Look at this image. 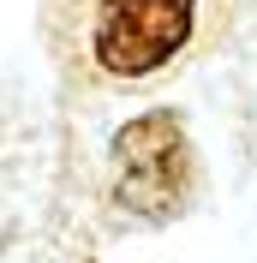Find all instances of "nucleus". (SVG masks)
Instances as JSON below:
<instances>
[{"mask_svg": "<svg viewBox=\"0 0 257 263\" xmlns=\"http://www.w3.org/2000/svg\"><path fill=\"white\" fill-rule=\"evenodd\" d=\"M245 0H42V42L72 96L174 78L233 30Z\"/></svg>", "mask_w": 257, "mask_h": 263, "instance_id": "obj_1", "label": "nucleus"}, {"mask_svg": "<svg viewBox=\"0 0 257 263\" xmlns=\"http://www.w3.org/2000/svg\"><path fill=\"white\" fill-rule=\"evenodd\" d=\"M114 203L150 228H168L197 203V149L174 108H150L114 132L108 149Z\"/></svg>", "mask_w": 257, "mask_h": 263, "instance_id": "obj_2", "label": "nucleus"}]
</instances>
